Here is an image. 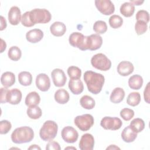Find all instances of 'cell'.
<instances>
[{"label":"cell","instance_id":"obj_1","mask_svg":"<svg viewBox=\"0 0 150 150\" xmlns=\"http://www.w3.org/2000/svg\"><path fill=\"white\" fill-rule=\"evenodd\" d=\"M84 80L88 90L94 94H97L101 91L105 81L103 75L90 70L84 73Z\"/></svg>","mask_w":150,"mask_h":150},{"label":"cell","instance_id":"obj_2","mask_svg":"<svg viewBox=\"0 0 150 150\" xmlns=\"http://www.w3.org/2000/svg\"><path fill=\"white\" fill-rule=\"evenodd\" d=\"M33 138V130L28 126L16 128L11 134V140L15 144H18L29 142Z\"/></svg>","mask_w":150,"mask_h":150},{"label":"cell","instance_id":"obj_3","mask_svg":"<svg viewBox=\"0 0 150 150\" xmlns=\"http://www.w3.org/2000/svg\"><path fill=\"white\" fill-rule=\"evenodd\" d=\"M58 130L57 124L53 121H45L39 131V136L44 141L53 140L56 136Z\"/></svg>","mask_w":150,"mask_h":150},{"label":"cell","instance_id":"obj_4","mask_svg":"<svg viewBox=\"0 0 150 150\" xmlns=\"http://www.w3.org/2000/svg\"><path fill=\"white\" fill-rule=\"evenodd\" d=\"M29 17L32 23L35 25L36 23H48L51 20L52 15L46 9L35 8L29 11Z\"/></svg>","mask_w":150,"mask_h":150},{"label":"cell","instance_id":"obj_5","mask_svg":"<svg viewBox=\"0 0 150 150\" xmlns=\"http://www.w3.org/2000/svg\"><path fill=\"white\" fill-rule=\"evenodd\" d=\"M69 43L74 47L84 51L88 49V36L79 32H73L69 36Z\"/></svg>","mask_w":150,"mask_h":150},{"label":"cell","instance_id":"obj_6","mask_svg":"<svg viewBox=\"0 0 150 150\" xmlns=\"http://www.w3.org/2000/svg\"><path fill=\"white\" fill-rule=\"evenodd\" d=\"M91 65L99 70L107 71L111 68V60L103 53H97L91 59Z\"/></svg>","mask_w":150,"mask_h":150},{"label":"cell","instance_id":"obj_7","mask_svg":"<svg viewBox=\"0 0 150 150\" xmlns=\"http://www.w3.org/2000/svg\"><path fill=\"white\" fill-rule=\"evenodd\" d=\"M74 122L81 131H86L89 130L93 125L94 120L91 114H85L76 117L74 120Z\"/></svg>","mask_w":150,"mask_h":150},{"label":"cell","instance_id":"obj_8","mask_svg":"<svg viewBox=\"0 0 150 150\" xmlns=\"http://www.w3.org/2000/svg\"><path fill=\"white\" fill-rule=\"evenodd\" d=\"M122 125V122L118 117H104L100 122V125L105 129L115 131L119 129Z\"/></svg>","mask_w":150,"mask_h":150},{"label":"cell","instance_id":"obj_9","mask_svg":"<svg viewBox=\"0 0 150 150\" xmlns=\"http://www.w3.org/2000/svg\"><path fill=\"white\" fill-rule=\"evenodd\" d=\"M95 5L97 9L104 15H110L115 11L114 5L110 0H96Z\"/></svg>","mask_w":150,"mask_h":150},{"label":"cell","instance_id":"obj_10","mask_svg":"<svg viewBox=\"0 0 150 150\" xmlns=\"http://www.w3.org/2000/svg\"><path fill=\"white\" fill-rule=\"evenodd\" d=\"M63 139L67 143H74L76 142L79 137V134L76 129L71 126L64 127L61 132Z\"/></svg>","mask_w":150,"mask_h":150},{"label":"cell","instance_id":"obj_11","mask_svg":"<svg viewBox=\"0 0 150 150\" xmlns=\"http://www.w3.org/2000/svg\"><path fill=\"white\" fill-rule=\"evenodd\" d=\"M51 76L53 84L56 87H63L66 84L67 78L63 70L54 69L51 72Z\"/></svg>","mask_w":150,"mask_h":150},{"label":"cell","instance_id":"obj_12","mask_svg":"<svg viewBox=\"0 0 150 150\" xmlns=\"http://www.w3.org/2000/svg\"><path fill=\"white\" fill-rule=\"evenodd\" d=\"M36 86L42 91H47L50 87V80L45 73H40L36 77Z\"/></svg>","mask_w":150,"mask_h":150},{"label":"cell","instance_id":"obj_13","mask_svg":"<svg viewBox=\"0 0 150 150\" xmlns=\"http://www.w3.org/2000/svg\"><path fill=\"white\" fill-rule=\"evenodd\" d=\"M94 145V138L91 134H83L79 142V148L81 150H92Z\"/></svg>","mask_w":150,"mask_h":150},{"label":"cell","instance_id":"obj_14","mask_svg":"<svg viewBox=\"0 0 150 150\" xmlns=\"http://www.w3.org/2000/svg\"><path fill=\"white\" fill-rule=\"evenodd\" d=\"M21 12L16 6H12L8 12V20L12 25H17L21 21Z\"/></svg>","mask_w":150,"mask_h":150},{"label":"cell","instance_id":"obj_15","mask_svg":"<svg viewBox=\"0 0 150 150\" xmlns=\"http://www.w3.org/2000/svg\"><path fill=\"white\" fill-rule=\"evenodd\" d=\"M132 63L128 61H122L117 66V72L122 76H127L134 71Z\"/></svg>","mask_w":150,"mask_h":150},{"label":"cell","instance_id":"obj_16","mask_svg":"<svg viewBox=\"0 0 150 150\" xmlns=\"http://www.w3.org/2000/svg\"><path fill=\"white\" fill-rule=\"evenodd\" d=\"M43 37V32L39 29H33L26 34V40L30 43H36L40 41Z\"/></svg>","mask_w":150,"mask_h":150},{"label":"cell","instance_id":"obj_17","mask_svg":"<svg viewBox=\"0 0 150 150\" xmlns=\"http://www.w3.org/2000/svg\"><path fill=\"white\" fill-rule=\"evenodd\" d=\"M102 43V37L98 34H92L88 36V50H97L100 48Z\"/></svg>","mask_w":150,"mask_h":150},{"label":"cell","instance_id":"obj_18","mask_svg":"<svg viewBox=\"0 0 150 150\" xmlns=\"http://www.w3.org/2000/svg\"><path fill=\"white\" fill-rule=\"evenodd\" d=\"M69 88L73 94L78 95L83 92L84 90V86L82 81L80 79H70L69 82Z\"/></svg>","mask_w":150,"mask_h":150},{"label":"cell","instance_id":"obj_19","mask_svg":"<svg viewBox=\"0 0 150 150\" xmlns=\"http://www.w3.org/2000/svg\"><path fill=\"white\" fill-rule=\"evenodd\" d=\"M50 31L51 33L57 37L63 36L66 31V26L63 22H54L50 27Z\"/></svg>","mask_w":150,"mask_h":150},{"label":"cell","instance_id":"obj_20","mask_svg":"<svg viewBox=\"0 0 150 150\" xmlns=\"http://www.w3.org/2000/svg\"><path fill=\"white\" fill-rule=\"evenodd\" d=\"M22 97V92L18 88H13L9 90L8 95V102L12 105L18 104Z\"/></svg>","mask_w":150,"mask_h":150},{"label":"cell","instance_id":"obj_21","mask_svg":"<svg viewBox=\"0 0 150 150\" xmlns=\"http://www.w3.org/2000/svg\"><path fill=\"white\" fill-rule=\"evenodd\" d=\"M137 137V133L135 132L129 125L126 127L121 132V138L125 142H132Z\"/></svg>","mask_w":150,"mask_h":150},{"label":"cell","instance_id":"obj_22","mask_svg":"<svg viewBox=\"0 0 150 150\" xmlns=\"http://www.w3.org/2000/svg\"><path fill=\"white\" fill-rule=\"evenodd\" d=\"M1 83L4 87H11L15 83V76L11 71L4 73L1 77Z\"/></svg>","mask_w":150,"mask_h":150},{"label":"cell","instance_id":"obj_23","mask_svg":"<svg viewBox=\"0 0 150 150\" xmlns=\"http://www.w3.org/2000/svg\"><path fill=\"white\" fill-rule=\"evenodd\" d=\"M124 97V90L121 87H116L112 91L110 97V100L112 103L118 104L123 100Z\"/></svg>","mask_w":150,"mask_h":150},{"label":"cell","instance_id":"obj_24","mask_svg":"<svg viewBox=\"0 0 150 150\" xmlns=\"http://www.w3.org/2000/svg\"><path fill=\"white\" fill-rule=\"evenodd\" d=\"M54 100L55 101L61 104H64L69 101L70 96L69 94L66 90L63 88L57 90L54 93Z\"/></svg>","mask_w":150,"mask_h":150},{"label":"cell","instance_id":"obj_25","mask_svg":"<svg viewBox=\"0 0 150 150\" xmlns=\"http://www.w3.org/2000/svg\"><path fill=\"white\" fill-rule=\"evenodd\" d=\"M128 86L133 90L140 89L143 84V79L138 74L132 75L128 79Z\"/></svg>","mask_w":150,"mask_h":150},{"label":"cell","instance_id":"obj_26","mask_svg":"<svg viewBox=\"0 0 150 150\" xmlns=\"http://www.w3.org/2000/svg\"><path fill=\"white\" fill-rule=\"evenodd\" d=\"M40 101V97L39 94L36 91H32L29 93L25 98V103L28 106L38 105Z\"/></svg>","mask_w":150,"mask_h":150},{"label":"cell","instance_id":"obj_27","mask_svg":"<svg viewBox=\"0 0 150 150\" xmlns=\"http://www.w3.org/2000/svg\"><path fill=\"white\" fill-rule=\"evenodd\" d=\"M120 11L121 13L125 17H130L134 13L135 6L131 2H126L121 5Z\"/></svg>","mask_w":150,"mask_h":150},{"label":"cell","instance_id":"obj_28","mask_svg":"<svg viewBox=\"0 0 150 150\" xmlns=\"http://www.w3.org/2000/svg\"><path fill=\"white\" fill-rule=\"evenodd\" d=\"M19 83L23 86H28L32 82V76L30 73L26 71H21L18 74Z\"/></svg>","mask_w":150,"mask_h":150},{"label":"cell","instance_id":"obj_29","mask_svg":"<svg viewBox=\"0 0 150 150\" xmlns=\"http://www.w3.org/2000/svg\"><path fill=\"white\" fill-rule=\"evenodd\" d=\"M81 107L87 110H91L95 107V100L91 96L84 95L80 100Z\"/></svg>","mask_w":150,"mask_h":150},{"label":"cell","instance_id":"obj_30","mask_svg":"<svg viewBox=\"0 0 150 150\" xmlns=\"http://www.w3.org/2000/svg\"><path fill=\"white\" fill-rule=\"evenodd\" d=\"M26 112L28 116L33 120H37L42 115V110L38 105L29 107L27 109Z\"/></svg>","mask_w":150,"mask_h":150},{"label":"cell","instance_id":"obj_31","mask_svg":"<svg viewBox=\"0 0 150 150\" xmlns=\"http://www.w3.org/2000/svg\"><path fill=\"white\" fill-rule=\"evenodd\" d=\"M129 126L135 132L138 133L144 129L145 122L142 119L136 118L131 121Z\"/></svg>","mask_w":150,"mask_h":150},{"label":"cell","instance_id":"obj_32","mask_svg":"<svg viewBox=\"0 0 150 150\" xmlns=\"http://www.w3.org/2000/svg\"><path fill=\"white\" fill-rule=\"evenodd\" d=\"M8 55L11 60L13 61H18L21 57L22 52L19 47L13 46L11 47L8 50Z\"/></svg>","mask_w":150,"mask_h":150},{"label":"cell","instance_id":"obj_33","mask_svg":"<svg viewBox=\"0 0 150 150\" xmlns=\"http://www.w3.org/2000/svg\"><path fill=\"white\" fill-rule=\"evenodd\" d=\"M140 101L141 95L138 92H132L129 93L127 98V104L132 107L138 105Z\"/></svg>","mask_w":150,"mask_h":150},{"label":"cell","instance_id":"obj_34","mask_svg":"<svg viewBox=\"0 0 150 150\" xmlns=\"http://www.w3.org/2000/svg\"><path fill=\"white\" fill-rule=\"evenodd\" d=\"M109 24L113 29L120 28L123 23L122 18L118 15H112L109 18Z\"/></svg>","mask_w":150,"mask_h":150},{"label":"cell","instance_id":"obj_35","mask_svg":"<svg viewBox=\"0 0 150 150\" xmlns=\"http://www.w3.org/2000/svg\"><path fill=\"white\" fill-rule=\"evenodd\" d=\"M93 30L97 34H103L107 30V26L105 22L103 21H97L93 25Z\"/></svg>","mask_w":150,"mask_h":150},{"label":"cell","instance_id":"obj_36","mask_svg":"<svg viewBox=\"0 0 150 150\" xmlns=\"http://www.w3.org/2000/svg\"><path fill=\"white\" fill-rule=\"evenodd\" d=\"M67 74L71 79H78L81 77V70L77 66H71L67 69Z\"/></svg>","mask_w":150,"mask_h":150},{"label":"cell","instance_id":"obj_37","mask_svg":"<svg viewBox=\"0 0 150 150\" xmlns=\"http://www.w3.org/2000/svg\"><path fill=\"white\" fill-rule=\"evenodd\" d=\"M148 29V25L144 21H138L135 24V30L138 35L145 33Z\"/></svg>","mask_w":150,"mask_h":150},{"label":"cell","instance_id":"obj_38","mask_svg":"<svg viewBox=\"0 0 150 150\" xmlns=\"http://www.w3.org/2000/svg\"><path fill=\"white\" fill-rule=\"evenodd\" d=\"M120 116L125 121H129L134 116V111L130 108H124L120 111Z\"/></svg>","mask_w":150,"mask_h":150},{"label":"cell","instance_id":"obj_39","mask_svg":"<svg viewBox=\"0 0 150 150\" xmlns=\"http://www.w3.org/2000/svg\"><path fill=\"white\" fill-rule=\"evenodd\" d=\"M136 19L137 21H144L145 23H148L149 21V15L148 11L145 10H139L137 12L136 14Z\"/></svg>","mask_w":150,"mask_h":150},{"label":"cell","instance_id":"obj_40","mask_svg":"<svg viewBox=\"0 0 150 150\" xmlns=\"http://www.w3.org/2000/svg\"><path fill=\"white\" fill-rule=\"evenodd\" d=\"M11 123L8 120H2L0 122V134H6L11 129Z\"/></svg>","mask_w":150,"mask_h":150},{"label":"cell","instance_id":"obj_41","mask_svg":"<svg viewBox=\"0 0 150 150\" xmlns=\"http://www.w3.org/2000/svg\"><path fill=\"white\" fill-rule=\"evenodd\" d=\"M21 21L22 25H23L25 27H31L34 26V25L32 23L30 19L29 11H27L22 15Z\"/></svg>","mask_w":150,"mask_h":150},{"label":"cell","instance_id":"obj_42","mask_svg":"<svg viewBox=\"0 0 150 150\" xmlns=\"http://www.w3.org/2000/svg\"><path fill=\"white\" fill-rule=\"evenodd\" d=\"M9 90L6 87L1 88V103L4 104L8 102V95Z\"/></svg>","mask_w":150,"mask_h":150},{"label":"cell","instance_id":"obj_43","mask_svg":"<svg viewBox=\"0 0 150 150\" xmlns=\"http://www.w3.org/2000/svg\"><path fill=\"white\" fill-rule=\"evenodd\" d=\"M61 148L59 144L57 142L50 141L46 145V150H60Z\"/></svg>","mask_w":150,"mask_h":150},{"label":"cell","instance_id":"obj_44","mask_svg":"<svg viewBox=\"0 0 150 150\" xmlns=\"http://www.w3.org/2000/svg\"><path fill=\"white\" fill-rule=\"evenodd\" d=\"M144 100L148 103L149 104V83H148L146 86L145 88L144 91Z\"/></svg>","mask_w":150,"mask_h":150},{"label":"cell","instance_id":"obj_45","mask_svg":"<svg viewBox=\"0 0 150 150\" xmlns=\"http://www.w3.org/2000/svg\"><path fill=\"white\" fill-rule=\"evenodd\" d=\"M6 28V21L5 19L2 16H1V30H3Z\"/></svg>","mask_w":150,"mask_h":150},{"label":"cell","instance_id":"obj_46","mask_svg":"<svg viewBox=\"0 0 150 150\" xmlns=\"http://www.w3.org/2000/svg\"><path fill=\"white\" fill-rule=\"evenodd\" d=\"M144 1H140V0H138V1H132V0H130L129 2H131V4H132L134 5H141V4H142L144 3Z\"/></svg>","mask_w":150,"mask_h":150},{"label":"cell","instance_id":"obj_47","mask_svg":"<svg viewBox=\"0 0 150 150\" xmlns=\"http://www.w3.org/2000/svg\"><path fill=\"white\" fill-rule=\"evenodd\" d=\"M1 53H2L4 52V50H5L6 49V43L2 39H1Z\"/></svg>","mask_w":150,"mask_h":150},{"label":"cell","instance_id":"obj_48","mask_svg":"<svg viewBox=\"0 0 150 150\" xmlns=\"http://www.w3.org/2000/svg\"><path fill=\"white\" fill-rule=\"evenodd\" d=\"M28 149H41L40 147H39L38 145H32L30 146L28 148Z\"/></svg>","mask_w":150,"mask_h":150},{"label":"cell","instance_id":"obj_49","mask_svg":"<svg viewBox=\"0 0 150 150\" xmlns=\"http://www.w3.org/2000/svg\"><path fill=\"white\" fill-rule=\"evenodd\" d=\"M120 149V148L119 147L115 146V145H110V146L107 148V149Z\"/></svg>","mask_w":150,"mask_h":150},{"label":"cell","instance_id":"obj_50","mask_svg":"<svg viewBox=\"0 0 150 150\" xmlns=\"http://www.w3.org/2000/svg\"><path fill=\"white\" fill-rule=\"evenodd\" d=\"M73 149L76 150V148L75 147H70V146H68V147L64 148V149Z\"/></svg>","mask_w":150,"mask_h":150}]
</instances>
